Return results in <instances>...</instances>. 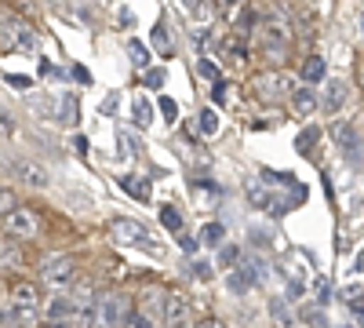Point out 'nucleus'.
Segmentation results:
<instances>
[{
  "label": "nucleus",
  "mask_w": 364,
  "mask_h": 328,
  "mask_svg": "<svg viewBox=\"0 0 364 328\" xmlns=\"http://www.w3.org/2000/svg\"><path fill=\"white\" fill-rule=\"evenodd\" d=\"M11 295V307H8V324H22V328H33L41 321V288L29 285V281H15Z\"/></svg>",
  "instance_id": "1"
},
{
  "label": "nucleus",
  "mask_w": 364,
  "mask_h": 328,
  "mask_svg": "<svg viewBox=\"0 0 364 328\" xmlns=\"http://www.w3.org/2000/svg\"><path fill=\"white\" fill-rule=\"evenodd\" d=\"M124 317H132L124 295H120V292H102L99 303H95V310H91L84 321H87L91 328H117V324H124Z\"/></svg>",
  "instance_id": "2"
},
{
  "label": "nucleus",
  "mask_w": 364,
  "mask_h": 328,
  "mask_svg": "<svg viewBox=\"0 0 364 328\" xmlns=\"http://www.w3.org/2000/svg\"><path fill=\"white\" fill-rule=\"evenodd\" d=\"M252 92L259 99H284V95H295L299 88H295V80L284 70H266V73L252 77Z\"/></svg>",
  "instance_id": "3"
},
{
  "label": "nucleus",
  "mask_w": 364,
  "mask_h": 328,
  "mask_svg": "<svg viewBox=\"0 0 364 328\" xmlns=\"http://www.w3.org/2000/svg\"><path fill=\"white\" fill-rule=\"evenodd\" d=\"M41 274H44V285L55 288V292H70L73 288V277H77V263L73 255H55L41 266Z\"/></svg>",
  "instance_id": "4"
},
{
  "label": "nucleus",
  "mask_w": 364,
  "mask_h": 328,
  "mask_svg": "<svg viewBox=\"0 0 364 328\" xmlns=\"http://www.w3.org/2000/svg\"><path fill=\"white\" fill-rule=\"evenodd\" d=\"M135 314H139L146 324H164V314H168V292H161V288H146V292H139Z\"/></svg>",
  "instance_id": "5"
},
{
  "label": "nucleus",
  "mask_w": 364,
  "mask_h": 328,
  "mask_svg": "<svg viewBox=\"0 0 364 328\" xmlns=\"http://www.w3.org/2000/svg\"><path fill=\"white\" fill-rule=\"evenodd\" d=\"M288 26H284V18H266L262 26H259V44H262V51L273 58V55H284V48H288Z\"/></svg>",
  "instance_id": "6"
},
{
  "label": "nucleus",
  "mask_w": 364,
  "mask_h": 328,
  "mask_svg": "<svg viewBox=\"0 0 364 328\" xmlns=\"http://www.w3.org/2000/svg\"><path fill=\"white\" fill-rule=\"evenodd\" d=\"M109 233L117 237V241H124V245H142V248H149V252H157L154 245L146 241V237H149L146 226L135 223V219H113V223H109Z\"/></svg>",
  "instance_id": "7"
},
{
  "label": "nucleus",
  "mask_w": 364,
  "mask_h": 328,
  "mask_svg": "<svg viewBox=\"0 0 364 328\" xmlns=\"http://www.w3.org/2000/svg\"><path fill=\"white\" fill-rule=\"evenodd\" d=\"M37 230H41V223H37V216L29 212V208H18L15 216L4 219V233H8V237H18V241H29V237H37Z\"/></svg>",
  "instance_id": "8"
},
{
  "label": "nucleus",
  "mask_w": 364,
  "mask_h": 328,
  "mask_svg": "<svg viewBox=\"0 0 364 328\" xmlns=\"http://www.w3.org/2000/svg\"><path fill=\"white\" fill-rule=\"evenodd\" d=\"M11 171H15V179H22L29 190H44V186L51 183V175H48L41 164H33V161H15Z\"/></svg>",
  "instance_id": "9"
},
{
  "label": "nucleus",
  "mask_w": 364,
  "mask_h": 328,
  "mask_svg": "<svg viewBox=\"0 0 364 328\" xmlns=\"http://www.w3.org/2000/svg\"><path fill=\"white\" fill-rule=\"evenodd\" d=\"M226 285H230V292H237V295H245L248 288H255V285H259V263L233 266L230 277H226Z\"/></svg>",
  "instance_id": "10"
},
{
  "label": "nucleus",
  "mask_w": 364,
  "mask_h": 328,
  "mask_svg": "<svg viewBox=\"0 0 364 328\" xmlns=\"http://www.w3.org/2000/svg\"><path fill=\"white\" fill-rule=\"evenodd\" d=\"M77 317H84V314H80V307L73 303V295H70V292H58L55 300L48 303V317H44V321H77Z\"/></svg>",
  "instance_id": "11"
},
{
  "label": "nucleus",
  "mask_w": 364,
  "mask_h": 328,
  "mask_svg": "<svg viewBox=\"0 0 364 328\" xmlns=\"http://www.w3.org/2000/svg\"><path fill=\"white\" fill-rule=\"evenodd\" d=\"M190 324V307L178 292H168V314H164V328H186Z\"/></svg>",
  "instance_id": "12"
},
{
  "label": "nucleus",
  "mask_w": 364,
  "mask_h": 328,
  "mask_svg": "<svg viewBox=\"0 0 364 328\" xmlns=\"http://www.w3.org/2000/svg\"><path fill=\"white\" fill-rule=\"evenodd\" d=\"M336 150H343L346 161H357V150H360V139L353 132V125H336Z\"/></svg>",
  "instance_id": "13"
},
{
  "label": "nucleus",
  "mask_w": 364,
  "mask_h": 328,
  "mask_svg": "<svg viewBox=\"0 0 364 328\" xmlns=\"http://www.w3.org/2000/svg\"><path fill=\"white\" fill-rule=\"evenodd\" d=\"M346 102V84L343 80H328V88H324V99H321V106L328 110V113H336L339 106Z\"/></svg>",
  "instance_id": "14"
},
{
  "label": "nucleus",
  "mask_w": 364,
  "mask_h": 328,
  "mask_svg": "<svg viewBox=\"0 0 364 328\" xmlns=\"http://www.w3.org/2000/svg\"><path fill=\"white\" fill-rule=\"evenodd\" d=\"M291 106H295V113H299V117H310V113L317 110V95L310 92V84H302L299 92L291 95Z\"/></svg>",
  "instance_id": "15"
},
{
  "label": "nucleus",
  "mask_w": 364,
  "mask_h": 328,
  "mask_svg": "<svg viewBox=\"0 0 364 328\" xmlns=\"http://www.w3.org/2000/svg\"><path fill=\"white\" fill-rule=\"evenodd\" d=\"M120 190H124L128 197H135V201H149V183L142 175H124L120 179Z\"/></svg>",
  "instance_id": "16"
},
{
  "label": "nucleus",
  "mask_w": 364,
  "mask_h": 328,
  "mask_svg": "<svg viewBox=\"0 0 364 328\" xmlns=\"http://www.w3.org/2000/svg\"><path fill=\"white\" fill-rule=\"evenodd\" d=\"M324 58L321 55H310L306 58V63H302V80H306V84H317V80H324Z\"/></svg>",
  "instance_id": "17"
},
{
  "label": "nucleus",
  "mask_w": 364,
  "mask_h": 328,
  "mask_svg": "<svg viewBox=\"0 0 364 328\" xmlns=\"http://www.w3.org/2000/svg\"><path fill=\"white\" fill-rule=\"evenodd\" d=\"M132 117H135V128H149L154 125V106H149L146 99H135L132 102Z\"/></svg>",
  "instance_id": "18"
},
{
  "label": "nucleus",
  "mask_w": 364,
  "mask_h": 328,
  "mask_svg": "<svg viewBox=\"0 0 364 328\" xmlns=\"http://www.w3.org/2000/svg\"><path fill=\"white\" fill-rule=\"evenodd\" d=\"M223 237H226V226H223V223H208V226L200 230V241L211 245V248H223Z\"/></svg>",
  "instance_id": "19"
},
{
  "label": "nucleus",
  "mask_w": 364,
  "mask_h": 328,
  "mask_svg": "<svg viewBox=\"0 0 364 328\" xmlns=\"http://www.w3.org/2000/svg\"><path fill=\"white\" fill-rule=\"evenodd\" d=\"M161 223H164L171 233H178V230H182V212H178V208H171V204H161Z\"/></svg>",
  "instance_id": "20"
},
{
  "label": "nucleus",
  "mask_w": 364,
  "mask_h": 328,
  "mask_svg": "<svg viewBox=\"0 0 364 328\" xmlns=\"http://www.w3.org/2000/svg\"><path fill=\"white\" fill-rule=\"evenodd\" d=\"M269 314L281 321V328H291V314H288V303L281 300V295H273V300H269Z\"/></svg>",
  "instance_id": "21"
},
{
  "label": "nucleus",
  "mask_w": 364,
  "mask_h": 328,
  "mask_svg": "<svg viewBox=\"0 0 364 328\" xmlns=\"http://www.w3.org/2000/svg\"><path fill=\"white\" fill-rule=\"evenodd\" d=\"M154 48H161L164 55H171V37H168L164 18H157V26H154Z\"/></svg>",
  "instance_id": "22"
},
{
  "label": "nucleus",
  "mask_w": 364,
  "mask_h": 328,
  "mask_svg": "<svg viewBox=\"0 0 364 328\" xmlns=\"http://www.w3.org/2000/svg\"><path fill=\"white\" fill-rule=\"evenodd\" d=\"M317 139H321V132H317V128H306V132L295 139V150H299V154H310L314 146H317Z\"/></svg>",
  "instance_id": "23"
},
{
  "label": "nucleus",
  "mask_w": 364,
  "mask_h": 328,
  "mask_svg": "<svg viewBox=\"0 0 364 328\" xmlns=\"http://www.w3.org/2000/svg\"><path fill=\"white\" fill-rule=\"evenodd\" d=\"M302 321H306L310 328H328V317L321 307H302Z\"/></svg>",
  "instance_id": "24"
},
{
  "label": "nucleus",
  "mask_w": 364,
  "mask_h": 328,
  "mask_svg": "<svg viewBox=\"0 0 364 328\" xmlns=\"http://www.w3.org/2000/svg\"><path fill=\"white\" fill-rule=\"evenodd\" d=\"M197 121H200V132H204V135H215V132H219V113H215V110H204Z\"/></svg>",
  "instance_id": "25"
},
{
  "label": "nucleus",
  "mask_w": 364,
  "mask_h": 328,
  "mask_svg": "<svg viewBox=\"0 0 364 328\" xmlns=\"http://www.w3.org/2000/svg\"><path fill=\"white\" fill-rule=\"evenodd\" d=\"M128 55L135 58V66H139V70H146V66H149V51H146V44L132 41V44H128Z\"/></svg>",
  "instance_id": "26"
},
{
  "label": "nucleus",
  "mask_w": 364,
  "mask_h": 328,
  "mask_svg": "<svg viewBox=\"0 0 364 328\" xmlns=\"http://www.w3.org/2000/svg\"><path fill=\"white\" fill-rule=\"evenodd\" d=\"M314 292H317V303H321V307H328V303H331V281H328V277H317Z\"/></svg>",
  "instance_id": "27"
},
{
  "label": "nucleus",
  "mask_w": 364,
  "mask_h": 328,
  "mask_svg": "<svg viewBox=\"0 0 364 328\" xmlns=\"http://www.w3.org/2000/svg\"><path fill=\"white\" fill-rule=\"evenodd\" d=\"M237 259H240V248L237 245H223L219 248V266H233Z\"/></svg>",
  "instance_id": "28"
},
{
  "label": "nucleus",
  "mask_w": 364,
  "mask_h": 328,
  "mask_svg": "<svg viewBox=\"0 0 364 328\" xmlns=\"http://www.w3.org/2000/svg\"><path fill=\"white\" fill-rule=\"evenodd\" d=\"M117 142H120V154H124V157H128V154H132V157L139 154V146H135V142H128V132H124V128L117 132Z\"/></svg>",
  "instance_id": "29"
},
{
  "label": "nucleus",
  "mask_w": 364,
  "mask_h": 328,
  "mask_svg": "<svg viewBox=\"0 0 364 328\" xmlns=\"http://www.w3.org/2000/svg\"><path fill=\"white\" fill-rule=\"evenodd\" d=\"M22 263V255L15 252V245H11V237H8V241H4V266H8V270H11V266H18Z\"/></svg>",
  "instance_id": "30"
},
{
  "label": "nucleus",
  "mask_w": 364,
  "mask_h": 328,
  "mask_svg": "<svg viewBox=\"0 0 364 328\" xmlns=\"http://www.w3.org/2000/svg\"><path fill=\"white\" fill-rule=\"evenodd\" d=\"M197 70H200L204 77H211V84L219 80V70H215V63H211V58H200V63H197Z\"/></svg>",
  "instance_id": "31"
},
{
  "label": "nucleus",
  "mask_w": 364,
  "mask_h": 328,
  "mask_svg": "<svg viewBox=\"0 0 364 328\" xmlns=\"http://www.w3.org/2000/svg\"><path fill=\"white\" fill-rule=\"evenodd\" d=\"M211 99H215V102H219V106H223V102H226V80H223V77H219V80H215V84H211Z\"/></svg>",
  "instance_id": "32"
},
{
  "label": "nucleus",
  "mask_w": 364,
  "mask_h": 328,
  "mask_svg": "<svg viewBox=\"0 0 364 328\" xmlns=\"http://www.w3.org/2000/svg\"><path fill=\"white\" fill-rule=\"evenodd\" d=\"M161 113L168 117V121H175V117H178V106H175V99H161Z\"/></svg>",
  "instance_id": "33"
},
{
  "label": "nucleus",
  "mask_w": 364,
  "mask_h": 328,
  "mask_svg": "<svg viewBox=\"0 0 364 328\" xmlns=\"http://www.w3.org/2000/svg\"><path fill=\"white\" fill-rule=\"evenodd\" d=\"M146 84L149 88H164V70H149L146 73Z\"/></svg>",
  "instance_id": "34"
},
{
  "label": "nucleus",
  "mask_w": 364,
  "mask_h": 328,
  "mask_svg": "<svg viewBox=\"0 0 364 328\" xmlns=\"http://www.w3.org/2000/svg\"><path fill=\"white\" fill-rule=\"evenodd\" d=\"M4 80H8V88H29V77H18V73H8Z\"/></svg>",
  "instance_id": "35"
},
{
  "label": "nucleus",
  "mask_w": 364,
  "mask_h": 328,
  "mask_svg": "<svg viewBox=\"0 0 364 328\" xmlns=\"http://www.w3.org/2000/svg\"><path fill=\"white\" fill-rule=\"evenodd\" d=\"M178 245H182V252H197V248H200L197 237H178Z\"/></svg>",
  "instance_id": "36"
},
{
  "label": "nucleus",
  "mask_w": 364,
  "mask_h": 328,
  "mask_svg": "<svg viewBox=\"0 0 364 328\" xmlns=\"http://www.w3.org/2000/svg\"><path fill=\"white\" fill-rule=\"evenodd\" d=\"M193 274H197L200 281H208V277H211V266H208V263H193Z\"/></svg>",
  "instance_id": "37"
},
{
  "label": "nucleus",
  "mask_w": 364,
  "mask_h": 328,
  "mask_svg": "<svg viewBox=\"0 0 364 328\" xmlns=\"http://www.w3.org/2000/svg\"><path fill=\"white\" fill-rule=\"evenodd\" d=\"M70 73H73V77H77V80H80V84H87V80H91V77H87V70H84V66H73V70H70Z\"/></svg>",
  "instance_id": "38"
},
{
  "label": "nucleus",
  "mask_w": 364,
  "mask_h": 328,
  "mask_svg": "<svg viewBox=\"0 0 364 328\" xmlns=\"http://www.w3.org/2000/svg\"><path fill=\"white\" fill-rule=\"evenodd\" d=\"M44 328H73V321H44Z\"/></svg>",
  "instance_id": "39"
},
{
  "label": "nucleus",
  "mask_w": 364,
  "mask_h": 328,
  "mask_svg": "<svg viewBox=\"0 0 364 328\" xmlns=\"http://www.w3.org/2000/svg\"><path fill=\"white\" fill-rule=\"evenodd\" d=\"M73 146H77V154H87V139H84V135H77V142H73Z\"/></svg>",
  "instance_id": "40"
},
{
  "label": "nucleus",
  "mask_w": 364,
  "mask_h": 328,
  "mask_svg": "<svg viewBox=\"0 0 364 328\" xmlns=\"http://www.w3.org/2000/svg\"><path fill=\"white\" fill-rule=\"evenodd\" d=\"M117 102H120V99H117V95H109V99H106V106H102V110H106V113H113V110H117Z\"/></svg>",
  "instance_id": "41"
},
{
  "label": "nucleus",
  "mask_w": 364,
  "mask_h": 328,
  "mask_svg": "<svg viewBox=\"0 0 364 328\" xmlns=\"http://www.w3.org/2000/svg\"><path fill=\"white\" fill-rule=\"evenodd\" d=\"M197 328H223V324H219V321H200Z\"/></svg>",
  "instance_id": "42"
},
{
  "label": "nucleus",
  "mask_w": 364,
  "mask_h": 328,
  "mask_svg": "<svg viewBox=\"0 0 364 328\" xmlns=\"http://www.w3.org/2000/svg\"><path fill=\"white\" fill-rule=\"evenodd\" d=\"M360 29H364V15H360Z\"/></svg>",
  "instance_id": "43"
}]
</instances>
